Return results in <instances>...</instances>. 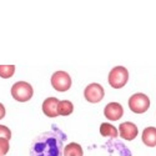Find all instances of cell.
I'll use <instances>...</instances> for the list:
<instances>
[{
    "instance_id": "16",
    "label": "cell",
    "mask_w": 156,
    "mask_h": 156,
    "mask_svg": "<svg viewBox=\"0 0 156 156\" xmlns=\"http://www.w3.org/2000/svg\"><path fill=\"white\" fill-rule=\"evenodd\" d=\"M0 139H6V140L11 139V131L5 125H0Z\"/></svg>"
},
{
    "instance_id": "12",
    "label": "cell",
    "mask_w": 156,
    "mask_h": 156,
    "mask_svg": "<svg viewBox=\"0 0 156 156\" xmlns=\"http://www.w3.org/2000/svg\"><path fill=\"white\" fill-rule=\"evenodd\" d=\"M62 154L64 156H84L83 147L77 142H70L69 145H66L64 147Z\"/></svg>"
},
{
    "instance_id": "13",
    "label": "cell",
    "mask_w": 156,
    "mask_h": 156,
    "mask_svg": "<svg viewBox=\"0 0 156 156\" xmlns=\"http://www.w3.org/2000/svg\"><path fill=\"white\" fill-rule=\"evenodd\" d=\"M74 111V105L73 102L69 100H62L59 102V106H58V112L61 116H69L71 115Z\"/></svg>"
},
{
    "instance_id": "3",
    "label": "cell",
    "mask_w": 156,
    "mask_h": 156,
    "mask_svg": "<svg viewBox=\"0 0 156 156\" xmlns=\"http://www.w3.org/2000/svg\"><path fill=\"white\" fill-rule=\"evenodd\" d=\"M129 81V71L124 66H115L109 73V84L112 89H121Z\"/></svg>"
},
{
    "instance_id": "9",
    "label": "cell",
    "mask_w": 156,
    "mask_h": 156,
    "mask_svg": "<svg viewBox=\"0 0 156 156\" xmlns=\"http://www.w3.org/2000/svg\"><path fill=\"white\" fill-rule=\"evenodd\" d=\"M59 102H60V100L56 98L45 99L43 102V106H41L43 112L48 116V118H56V116H59V112H58Z\"/></svg>"
},
{
    "instance_id": "17",
    "label": "cell",
    "mask_w": 156,
    "mask_h": 156,
    "mask_svg": "<svg viewBox=\"0 0 156 156\" xmlns=\"http://www.w3.org/2000/svg\"><path fill=\"white\" fill-rule=\"evenodd\" d=\"M5 106L3 105V104L2 102H0V120H2V119H4V116H5Z\"/></svg>"
},
{
    "instance_id": "11",
    "label": "cell",
    "mask_w": 156,
    "mask_h": 156,
    "mask_svg": "<svg viewBox=\"0 0 156 156\" xmlns=\"http://www.w3.org/2000/svg\"><path fill=\"white\" fill-rule=\"evenodd\" d=\"M100 135L104 137H111L115 139L119 136V131L114 125L109 124V122H102L100 125Z\"/></svg>"
},
{
    "instance_id": "6",
    "label": "cell",
    "mask_w": 156,
    "mask_h": 156,
    "mask_svg": "<svg viewBox=\"0 0 156 156\" xmlns=\"http://www.w3.org/2000/svg\"><path fill=\"white\" fill-rule=\"evenodd\" d=\"M84 96H85L87 102L96 104V102H100L104 99V96H105V90H104V87L100 84L91 83L85 87Z\"/></svg>"
},
{
    "instance_id": "10",
    "label": "cell",
    "mask_w": 156,
    "mask_h": 156,
    "mask_svg": "<svg viewBox=\"0 0 156 156\" xmlns=\"http://www.w3.org/2000/svg\"><path fill=\"white\" fill-rule=\"evenodd\" d=\"M141 140L146 146L155 147L156 146V127L154 126L145 127L141 135Z\"/></svg>"
},
{
    "instance_id": "15",
    "label": "cell",
    "mask_w": 156,
    "mask_h": 156,
    "mask_svg": "<svg viewBox=\"0 0 156 156\" xmlns=\"http://www.w3.org/2000/svg\"><path fill=\"white\" fill-rule=\"evenodd\" d=\"M10 142L6 139H0V156H5L9 152Z\"/></svg>"
},
{
    "instance_id": "7",
    "label": "cell",
    "mask_w": 156,
    "mask_h": 156,
    "mask_svg": "<svg viewBox=\"0 0 156 156\" xmlns=\"http://www.w3.org/2000/svg\"><path fill=\"white\" fill-rule=\"evenodd\" d=\"M118 131H119L121 139H124L126 141H133L134 139H136V136L139 134V129L134 122L126 121V122L120 124Z\"/></svg>"
},
{
    "instance_id": "8",
    "label": "cell",
    "mask_w": 156,
    "mask_h": 156,
    "mask_svg": "<svg viewBox=\"0 0 156 156\" xmlns=\"http://www.w3.org/2000/svg\"><path fill=\"white\" fill-rule=\"evenodd\" d=\"M104 115L110 121H118L124 115V108L119 102H109L104 109Z\"/></svg>"
},
{
    "instance_id": "14",
    "label": "cell",
    "mask_w": 156,
    "mask_h": 156,
    "mask_svg": "<svg viewBox=\"0 0 156 156\" xmlns=\"http://www.w3.org/2000/svg\"><path fill=\"white\" fill-rule=\"evenodd\" d=\"M15 66L14 65H0V77L3 79H9L14 75Z\"/></svg>"
},
{
    "instance_id": "1",
    "label": "cell",
    "mask_w": 156,
    "mask_h": 156,
    "mask_svg": "<svg viewBox=\"0 0 156 156\" xmlns=\"http://www.w3.org/2000/svg\"><path fill=\"white\" fill-rule=\"evenodd\" d=\"M66 135L53 126V130L36 136L30 145V156H62Z\"/></svg>"
},
{
    "instance_id": "5",
    "label": "cell",
    "mask_w": 156,
    "mask_h": 156,
    "mask_svg": "<svg viewBox=\"0 0 156 156\" xmlns=\"http://www.w3.org/2000/svg\"><path fill=\"white\" fill-rule=\"evenodd\" d=\"M51 86H53L56 91L65 93L71 87V77L66 71H56L51 75L50 79Z\"/></svg>"
},
{
    "instance_id": "4",
    "label": "cell",
    "mask_w": 156,
    "mask_h": 156,
    "mask_svg": "<svg viewBox=\"0 0 156 156\" xmlns=\"http://www.w3.org/2000/svg\"><path fill=\"white\" fill-rule=\"evenodd\" d=\"M129 108L135 114H144L149 110L150 108V99L147 95L142 93H136L130 96L129 99Z\"/></svg>"
},
{
    "instance_id": "2",
    "label": "cell",
    "mask_w": 156,
    "mask_h": 156,
    "mask_svg": "<svg viewBox=\"0 0 156 156\" xmlns=\"http://www.w3.org/2000/svg\"><path fill=\"white\" fill-rule=\"evenodd\" d=\"M10 93H11V96L14 98V100H16L19 102H27L33 98L34 90H33V86L29 83L18 81L11 86Z\"/></svg>"
}]
</instances>
